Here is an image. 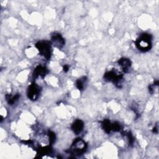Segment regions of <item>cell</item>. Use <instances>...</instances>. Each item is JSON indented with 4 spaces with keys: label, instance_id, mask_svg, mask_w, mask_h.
Returning a JSON list of instances; mask_svg holds the SVG:
<instances>
[{
    "label": "cell",
    "instance_id": "6da1fadb",
    "mask_svg": "<svg viewBox=\"0 0 159 159\" xmlns=\"http://www.w3.org/2000/svg\"><path fill=\"white\" fill-rule=\"evenodd\" d=\"M152 37L150 34H143L140 37L136 40L135 44L139 50L146 52L150 49L152 46L151 43Z\"/></svg>",
    "mask_w": 159,
    "mask_h": 159
},
{
    "label": "cell",
    "instance_id": "7a4b0ae2",
    "mask_svg": "<svg viewBox=\"0 0 159 159\" xmlns=\"http://www.w3.org/2000/svg\"><path fill=\"white\" fill-rule=\"evenodd\" d=\"M87 148V144L81 138L76 139L72 143L70 152L74 155H80L85 152Z\"/></svg>",
    "mask_w": 159,
    "mask_h": 159
},
{
    "label": "cell",
    "instance_id": "3957f363",
    "mask_svg": "<svg viewBox=\"0 0 159 159\" xmlns=\"http://www.w3.org/2000/svg\"><path fill=\"white\" fill-rule=\"evenodd\" d=\"M36 47L39 50L41 55L43 56L46 59H49L51 55L50 43L48 41H40L36 43Z\"/></svg>",
    "mask_w": 159,
    "mask_h": 159
},
{
    "label": "cell",
    "instance_id": "277c9868",
    "mask_svg": "<svg viewBox=\"0 0 159 159\" xmlns=\"http://www.w3.org/2000/svg\"><path fill=\"white\" fill-rule=\"evenodd\" d=\"M104 78L106 81H111L115 83H119L122 79V75L117 73L116 71L112 70L106 73Z\"/></svg>",
    "mask_w": 159,
    "mask_h": 159
},
{
    "label": "cell",
    "instance_id": "5b68a950",
    "mask_svg": "<svg viewBox=\"0 0 159 159\" xmlns=\"http://www.w3.org/2000/svg\"><path fill=\"white\" fill-rule=\"evenodd\" d=\"M40 88L36 84H32L28 88L27 96L31 100H35L39 94Z\"/></svg>",
    "mask_w": 159,
    "mask_h": 159
},
{
    "label": "cell",
    "instance_id": "8992f818",
    "mask_svg": "<svg viewBox=\"0 0 159 159\" xmlns=\"http://www.w3.org/2000/svg\"><path fill=\"white\" fill-rule=\"evenodd\" d=\"M52 41L53 45L58 48L62 47L65 44V40L61 36L60 34L58 33H55L52 35Z\"/></svg>",
    "mask_w": 159,
    "mask_h": 159
},
{
    "label": "cell",
    "instance_id": "52a82bcc",
    "mask_svg": "<svg viewBox=\"0 0 159 159\" xmlns=\"http://www.w3.org/2000/svg\"><path fill=\"white\" fill-rule=\"evenodd\" d=\"M83 127H84L83 122L80 119H78V120H76L72 124L71 129L76 134H78L83 130Z\"/></svg>",
    "mask_w": 159,
    "mask_h": 159
},
{
    "label": "cell",
    "instance_id": "ba28073f",
    "mask_svg": "<svg viewBox=\"0 0 159 159\" xmlns=\"http://www.w3.org/2000/svg\"><path fill=\"white\" fill-rule=\"evenodd\" d=\"M118 63L119 64V65L122 67V70L127 73L129 71V69L131 66V62L130 61L127 59V58H120L119 61H118Z\"/></svg>",
    "mask_w": 159,
    "mask_h": 159
},
{
    "label": "cell",
    "instance_id": "9c48e42d",
    "mask_svg": "<svg viewBox=\"0 0 159 159\" xmlns=\"http://www.w3.org/2000/svg\"><path fill=\"white\" fill-rule=\"evenodd\" d=\"M47 73V70L45 66H38L36 67V68L34 70V78H37L38 76H42L43 77L45 76L46 73Z\"/></svg>",
    "mask_w": 159,
    "mask_h": 159
},
{
    "label": "cell",
    "instance_id": "30bf717a",
    "mask_svg": "<svg viewBox=\"0 0 159 159\" xmlns=\"http://www.w3.org/2000/svg\"><path fill=\"white\" fill-rule=\"evenodd\" d=\"M6 100L8 102V103L9 104H12L19 99V95L16 94V96H11V95H6Z\"/></svg>",
    "mask_w": 159,
    "mask_h": 159
},
{
    "label": "cell",
    "instance_id": "8fae6325",
    "mask_svg": "<svg viewBox=\"0 0 159 159\" xmlns=\"http://www.w3.org/2000/svg\"><path fill=\"white\" fill-rule=\"evenodd\" d=\"M85 81H86V78L84 77H83V78H81V79H78L76 83V87L78 88V89H79L80 90L83 89Z\"/></svg>",
    "mask_w": 159,
    "mask_h": 159
},
{
    "label": "cell",
    "instance_id": "7c38bea8",
    "mask_svg": "<svg viewBox=\"0 0 159 159\" xmlns=\"http://www.w3.org/2000/svg\"><path fill=\"white\" fill-rule=\"evenodd\" d=\"M49 141L51 143H53L55 140V135L52 132H49Z\"/></svg>",
    "mask_w": 159,
    "mask_h": 159
},
{
    "label": "cell",
    "instance_id": "4fadbf2b",
    "mask_svg": "<svg viewBox=\"0 0 159 159\" xmlns=\"http://www.w3.org/2000/svg\"><path fill=\"white\" fill-rule=\"evenodd\" d=\"M63 69H64V71H67L68 70V66H65Z\"/></svg>",
    "mask_w": 159,
    "mask_h": 159
}]
</instances>
